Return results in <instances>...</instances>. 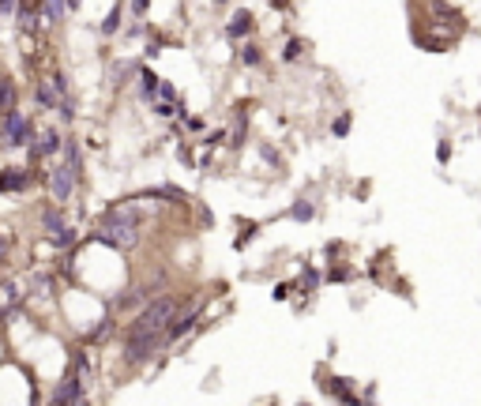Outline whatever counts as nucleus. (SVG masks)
Segmentation results:
<instances>
[{"mask_svg": "<svg viewBox=\"0 0 481 406\" xmlns=\"http://www.w3.org/2000/svg\"><path fill=\"white\" fill-rule=\"evenodd\" d=\"M143 207L136 200H124V203H113L109 211L102 215V222H98V241H105V245H113L120 252L136 248L139 245V226H143Z\"/></svg>", "mask_w": 481, "mask_h": 406, "instance_id": "1", "label": "nucleus"}, {"mask_svg": "<svg viewBox=\"0 0 481 406\" xmlns=\"http://www.w3.org/2000/svg\"><path fill=\"white\" fill-rule=\"evenodd\" d=\"M177 312H181V298H177V293H162V298L143 305V312L132 320L128 335H166L169 324L177 320ZM166 343H169V338H166Z\"/></svg>", "mask_w": 481, "mask_h": 406, "instance_id": "2", "label": "nucleus"}, {"mask_svg": "<svg viewBox=\"0 0 481 406\" xmlns=\"http://www.w3.org/2000/svg\"><path fill=\"white\" fill-rule=\"evenodd\" d=\"M75 181H79V170H75L72 162H60V166H53V170H49V192H53V200H57V203L72 200Z\"/></svg>", "mask_w": 481, "mask_h": 406, "instance_id": "3", "label": "nucleus"}, {"mask_svg": "<svg viewBox=\"0 0 481 406\" xmlns=\"http://www.w3.org/2000/svg\"><path fill=\"white\" fill-rule=\"evenodd\" d=\"M4 139H8L12 147L30 144V120H27V113H19V109L4 113Z\"/></svg>", "mask_w": 481, "mask_h": 406, "instance_id": "4", "label": "nucleus"}, {"mask_svg": "<svg viewBox=\"0 0 481 406\" xmlns=\"http://www.w3.org/2000/svg\"><path fill=\"white\" fill-rule=\"evenodd\" d=\"M79 399H83V376H79V372H72L68 380L57 383V391H53L49 406H72V402H79Z\"/></svg>", "mask_w": 481, "mask_h": 406, "instance_id": "5", "label": "nucleus"}, {"mask_svg": "<svg viewBox=\"0 0 481 406\" xmlns=\"http://www.w3.org/2000/svg\"><path fill=\"white\" fill-rule=\"evenodd\" d=\"M41 226H46V234L53 237V241H57V245H72V226L68 222H64V218H60V211H57V207H49V211H41Z\"/></svg>", "mask_w": 481, "mask_h": 406, "instance_id": "6", "label": "nucleus"}, {"mask_svg": "<svg viewBox=\"0 0 481 406\" xmlns=\"http://www.w3.org/2000/svg\"><path fill=\"white\" fill-rule=\"evenodd\" d=\"M252 30H256V19H252V12H248V8H237V12L226 19V38H229V42L248 38Z\"/></svg>", "mask_w": 481, "mask_h": 406, "instance_id": "7", "label": "nucleus"}, {"mask_svg": "<svg viewBox=\"0 0 481 406\" xmlns=\"http://www.w3.org/2000/svg\"><path fill=\"white\" fill-rule=\"evenodd\" d=\"M64 144H60V132L57 128H46L41 136H34V158H46V155H57Z\"/></svg>", "mask_w": 481, "mask_h": 406, "instance_id": "8", "label": "nucleus"}, {"mask_svg": "<svg viewBox=\"0 0 481 406\" xmlns=\"http://www.w3.org/2000/svg\"><path fill=\"white\" fill-rule=\"evenodd\" d=\"M158 87H162V80L155 72L139 68V94H143V102H158Z\"/></svg>", "mask_w": 481, "mask_h": 406, "instance_id": "9", "label": "nucleus"}, {"mask_svg": "<svg viewBox=\"0 0 481 406\" xmlns=\"http://www.w3.org/2000/svg\"><path fill=\"white\" fill-rule=\"evenodd\" d=\"M64 19V0H41V27H57Z\"/></svg>", "mask_w": 481, "mask_h": 406, "instance_id": "10", "label": "nucleus"}, {"mask_svg": "<svg viewBox=\"0 0 481 406\" xmlns=\"http://www.w3.org/2000/svg\"><path fill=\"white\" fill-rule=\"evenodd\" d=\"M30 184V177L23 170H4L0 173V192H12V189H27Z\"/></svg>", "mask_w": 481, "mask_h": 406, "instance_id": "11", "label": "nucleus"}, {"mask_svg": "<svg viewBox=\"0 0 481 406\" xmlns=\"http://www.w3.org/2000/svg\"><path fill=\"white\" fill-rule=\"evenodd\" d=\"M237 57H240V64H245V68H259V64H264V49H259L256 42H245Z\"/></svg>", "mask_w": 481, "mask_h": 406, "instance_id": "12", "label": "nucleus"}, {"mask_svg": "<svg viewBox=\"0 0 481 406\" xmlns=\"http://www.w3.org/2000/svg\"><path fill=\"white\" fill-rule=\"evenodd\" d=\"M15 109V83L8 75H0V113H12Z\"/></svg>", "mask_w": 481, "mask_h": 406, "instance_id": "13", "label": "nucleus"}, {"mask_svg": "<svg viewBox=\"0 0 481 406\" xmlns=\"http://www.w3.org/2000/svg\"><path fill=\"white\" fill-rule=\"evenodd\" d=\"M297 290H301V293H316V290H320V271H316V267H304L301 279H297Z\"/></svg>", "mask_w": 481, "mask_h": 406, "instance_id": "14", "label": "nucleus"}, {"mask_svg": "<svg viewBox=\"0 0 481 406\" xmlns=\"http://www.w3.org/2000/svg\"><path fill=\"white\" fill-rule=\"evenodd\" d=\"M286 215L293 218V222H309V218L316 215V207H312L309 200H297V203H293V207H290V211H286Z\"/></svg>", "mask_w": 481, "mask_h": 406, "instance_id": "15", "label": "nucleus"}, {"mask_svg": "<svg viewBox=\"0 0 481 406\" xmlns=\"http://www.w3.org/2000/svg\"><path fill=\"white\" fill-rule=\"evenodd\" d=\"M120 15H124L120 8H113V12H109V19L102 23V34H117V30H120Z\"/></svg>", "mask_w": 481, "mask_h": 406, "instance_id": "16", "label": "nucleus"}, {"mask_svg": "<svg viewBox=\"0 0 481 406\" xmlns=\"http://www.w3.org/2000/svg\"><path fill=\"white\" fill-rule=\"evenodd\" d=\"M331 132H335L338 139L349 136V113H338V117H335V125H331Z\"/></svg>", "mask_w": 481, "mask_h": 406, "instance_id": "17", "label": "nucleus"}, {"mask_svg": "<svg viewBox=\"0 0 481 406\" xmlns=\"http://www.w3.org/2000/svg\"><path fill=\"white\" fill-rule=\"evenodd\" d=\"M128 4H132V15H136V19H143V15H147V4H150V0H128Z\"/></svg>", "mask_w": 481, "mask_h": 406, "instance_id": "18", "label": "nucleus"}, {"mask_svg": "<svg viewBox=\"0 0 481 406\" xmlns=\"http://www.w3.org/2000/svg\"><path fill=\"white\" fill-rule=\"evenodd\" d=\"M301 49H304L301 42H290V46H286V61H297V57H301Z\"/></svg>", "mask_w": 481, "mask_h": 406, "instance_id": "19", "label": "nucleus"}, {"mask_svg": "<svg viewBox=\"0 0 481 406\" xmlns=\"http://www.w3.org/2000/svg\"><path fill=\"white\" fill-rule=\"evenodd\" d=\"M290 290H293L290 282H278V286H275V301H286V298H290Z\"/></svg>", "mask_w": 481, "mask_h": 406, "instance_id": "20", "label": "nucleus"}, {"mask_svg": "<svg viewBox=\"0 0 481 406\" xmlns=\"http://www.w3.org/2000/svg\"><path fill=\"white\" fill-rule=\"evenodd\" d=\"M4 256H8V237L0 234V260H4Z\"/></svg>", "mask_w": 481, "mask_h": 406, "instance_id": "21", "label": "nucleus"}, {"mask_svg": "<svg viewBox=\"0 0 481 406\" xmlns=\"http://www.w3.org/2000/svg\"><path fill=\"white\" fill-rule=\"evenodd\" d=\"M72 406H91V402H86V399H79V402H72Z\"/></svg>", "mask_w": 481, "mask_h": 406, "instance_id": "22", "label": "nucleus"}, {"mask_svg": "<svg viewBox=\"0 0 481 406\" xmlns=\"http://www.w3.org/2000/svg\"><path fill=\"white\" fill-rule=\"evenodd\" d=\"M211 4H226V0H211Z\"/></svg>", "mask_w": 481, "mask_h": 406, "instance_id": "23", "label": "nucleus"}]
</instances>
